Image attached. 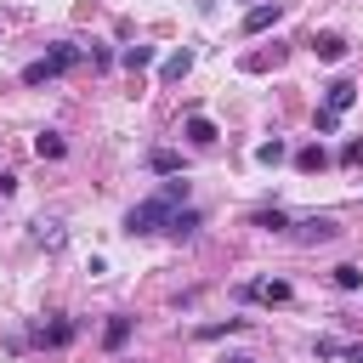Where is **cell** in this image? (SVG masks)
I'll return each instance as SVG.
<instances>
[{"mask_svg": "<svg viewBox=\"0 0 363 363\" xmlns=\"http://www.w3.org/2000/svg\"><path fill=\"white\" fill-rule=\"evenodd\" d=\"M182 204H170L164 193H153V199H142L130 216H125V233L130 238H142V233H170V216H176Z\"/></svg>", "mask_w": 363, "mask_h": 363, "instance_id": "obj_1", "label": "cell"}, {"mask_svg": "<svg viewBox=\"0 0 363 363\" xmlns=\"http://www.w3.org/2000/svg\"><path fill=\"white\" fill-rule=\"evenodd\" d=\"M79 62V45H51L40 62H28L23 68V85H45V79H57V74H68Z\"/></svg>", "mask_w": 363, "mask_h": 363, "instance_id": "obj_2", "label": "cell"}, {"mask_svg": "<svg viewBox=\"0 0 363 363\" xmlns=\"http://www.w3.org/2000/svg\"><path fill=\"white\" fill-rule=\"evenodd\" d=\"M289 233H295V244H329L340 227H335V216H301V221H289Z\"/></svg>", "mask_w": 363, "mask_h": 363, "instance_id": "obj_3", "label": "cell"}, {"mask_svg": "<svg viewBox=\"0 0 363 363\" xmlns=\"http://www.w3.org/2000/svg\"><path fill=\"white\" fill-rule=\"evenodd\" d=\"M238 295H244V301H267V306H284V301H289L295 289H289L284 278H261V284H244Z\"/></svg>", "mask_w": 363, "mask_h": 363, "instance_id": "obj_4", "label": "cell"}, {"mask_svg": "<svg viewBox=\"0 0 363 363\" xmlns=\"http://www.w3.org/2000/svg\"><path fill=\"white\" fill-rule=\"evenodd\" d=\"M352 102H357V85H352V79H329V85H323V108H329V113H346Z\"/></svg>", "mask_w": 363, "mask_h": 363, "instance_id": "obj_5", "label": "cell"}, {"mask_svg": "<svg viewBox=\"0 0 363 363\" xmlns=\"http://www.w3.org/2000/svg\"><path fill=\"white\" fill-rule=\"evenodd\" d=\"M182 136H187V142H193V147H210V142H216V125H210V119H204V113H193V119H187V125H182Z\"/></svg>", "mask_w": 363, "mask_h": 363, "instance_id": "obj_6", "label": "cell"}, {"mask_svg": "<svg viewBox=\"0 0 363 363\" xmlns=\"http://www.w3.org/2000/svg\"><path fill=\"white\" fill-rule=\"evenodd\" d=\"M278 17H284L278 6H250V17H244V28H250V34H261V28H272Z\"/></svg>", "mask_w": 363, "mask_h": 363, "instance_id": "obj_7", "label": "cell"}, {"mask_svg": "<svg viewBox=\"0 0 363 363\" xmlns=\"http://www.w3.org/2000/svg\"><path fill=\"white\" fill-rule=\"evenodd\" d=\"M312 51H318L323 62H340V57H346V40H340V34H318V40H312Z\"/></svg>", "mask_w": 363, "mask_h": 363, "instance_id": "obj_8", "label": "cell"}, {"mask_svg": "<svg viewBox=\"0 0 363 363\" xmlns=\"http://www.w3.org/2000/svg\"><path fill=\"white\" fill-rule=\"evenodd\" d=\"M187 68H193V51H170V57L159 62V79H182Z\"/></svg>", "mask_w": 363, "mask_h": 363, "instance_id": "obj_9", "label": "cell"}, {"mask_svg": "<svg viewBox=\"0 0 363 363\" xmlns=\"http://www.w3.org/2000/svg\"><path fill=\"white\" fill-rule=\"evenodd\" d=\"M125 340H130V318H108V329H102V346H108V352H119Z\"/></svg>", "mask_w": 363, "mask_h": 363, "instance_id": "obj_10", "label": "cell"}, {"mask_svg": "<svg viewBox=\"0 0 363 363\" xmlns=\"http://www.w3.org/2000/svg\"><path fill=\"white\" fill-rule=\"evenodd\" d=\"M323 164H329V153H323V147H318V142H312V147H301V153H295V170H306V176H312V170H323Z\"/></svg>", "mask_w": 363, "mask_h": 363, "instance_id": "obj_11", "label": "cell"}, {"mask_svg": "<svg viewBox=\"0 0 363 363\" xmlns=\"http://www.w3.org/2000/svg\"><path fill=\"white\" fill-rule=\"evenodd\" d=\"M119 62L136 74V68H147V62H153V45H125V51H119Z\"/></svg>", "mask_w": 363, "mask_h": 363, "instance_id": "obj_12", "label": "cell"}, {"mask_svg": "<svg viewBox=\"0 0 363 363\" xmlns=\"http://www.w3.org/2000/svg\"><path fill=\"white\" fill-rule=\"evenodd\" d=\"M34 153H40V159H62V136H57V130H40V136H34Z\"/></svg>", "mask_w": 363, "mask_h": 363, "instance_id": "obj_13", "label": "cell"}, {"mask_svg": "<svg viewBox=\"0 0 363 363\" xmlns=\"http://www.w3.org/2000/svg\"><path fill=\"white\" fill-rule=\"evenodd\" d=\"M193 227H199V210H187V204H182V210L170 216V233H176V238H193Z\"/></svg>", "mask_w": 363, "mask_h": 363, "instance_id": "obj_14", "label": "cell"}, {"mask_svg": "<svg viewBox=\"0 0 363 363\" xmlns=\"http://www.w3.org/2000/svg\"><path fill=\"white\" fill-rule=\"evenodd\" d=\"M40 340L45 346H68L74 340V323H40Z\"/></svg>", "mask_w": 363, "mask_h": 363, "instance_id": "obj_15", "label": "cell"}, {"mask_svg": "<svg viewBox=\"0 0 363 363\" xmlns=\"http://www.w3.org/2000/svg\"><path fill=\"white\" fill-rule=\"evenodd\" d=\"M255 159H261V164H284V159H289V147L272 136V142H261V147H255Z\"/></svg>", "mask_w": 363, "mask_h": 363, "instance_id": "obj_16", "label": "cell"}, {"mask_svg": "<svg viewBox=\"0 0 363 363\" xmlns=\"http://www.w3.org/2000/svg\"><path fill=\"white\" fill-rule=\"evenodd\" d=\"M147 164H153L159 176H176V170H182V159H176L170 147H159V153H147Z\"/></svg>", "mask_w": 363, "mask_h": 363, "instance_id": "obj_17", "label": "cell"}, {"mask_svg": "<svg viewBox=\"0 0 363 363\" xmlns=\"http://www.w3.org/2000/svg\"><path fill=\"white\" fill-rule=\"evenodd\" d=\"M255 227H267V233H289V216H284V210H255Z\"/></svg>", "mask_w": 363, "mask_h": 363, "instance_id": "obj_18", "label": "cell"}, {"mask_svg": "<svg viewBox=\"0 0 363 363\" xmlns=\"http://www.w3.org/2000/svg\"><path fill=\"white\" fill-rule=\"evenodd\" d=\"M233 329H244V318H227V323H210V329H199V340H221V335H233Z\"/></svg>", "mask_w": 363, "mask_h": 363, "instance_id": "obj_19", "label": "cell"}, {"mask_svg": "<svg viewBox=\"0 0 363 363\" xmlns=\"http://www.w3.org/2000/svg\"><path fill=\"white\" fill-rule=\"evenodd\" d=\"M335 284H340V289H363V272H357V267H335Z\"/></svg>", "mask_w": 363, "mask_h": 363, "instance_id": "obj_20", "label": "cell"}, {"mask_svg": "<svg viewBox=\"0 0 363 363\" xmlns=\"http://www.w3.org/2000/svg\"><path fill=\"white\" fill-rule=\"evenodd\" d=\"M159 193H164V199H170V204H187V182H182V176H176V182H164V187H159Z\"/></svg>", "mask_w": 363, "mask_h": 363, "instance_id": "obj_21", "label": "cell"}, {"mask_svg": "<svg viewBox=\"0 0 363 363\" xmlns=\"http://www.w3.org/2000/svg\"><path fill=\"white\" fill-rule=\"evenodd\" d=\"M340 159H346V164H363V136H352V142L340 147Z\"/></svg>", "mask_w": 363, "mask_h": 363, "instance_id": "obj_22", "label": "cell"}, {"mask_svg": "<svg viewBox=\"0 0 363 363\" xmlns=\"http://www.w3.org/2000/svg\"><path fill=\"white\" fill-rule=\"evenodd\" d=\"M312 352H318V357H346V346H340V340H318Z\"/></svg>", "mask_w": 363, "mask_h": 363, "instance_id": "obj_23", "label": "cell"}, {"mask_svg": "<svg viewBox=\"0 0 363 363\" xmlns=\"http://www.w3.org/2000/svg\"><path fill=\"white\" fill-rule=\"evenodd\" d=\"M346 363H363V340H352V346H346Z\"/></svg>", "mask_w": 363, "mask_h": 363, "instance_id": "obj_24", "label": "cell"}, {"mask_svg": "<svg viewBox=\"0 0 363 363\" xmlns=\"http://www.w3.org/2000/svg\"><path fill=\"white\" fill-rule=\"evenodd\" d=\"M227 363H255V357H227Z\"/></svg>", "mask_w": 363, "mask_h": 363, "instance_id": "obj_25", "label": "cell"}]
</instances>
